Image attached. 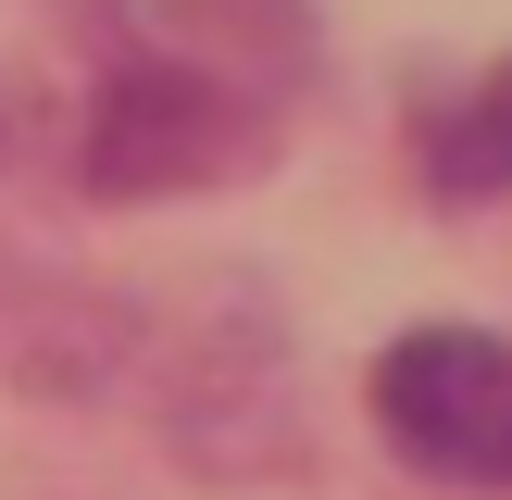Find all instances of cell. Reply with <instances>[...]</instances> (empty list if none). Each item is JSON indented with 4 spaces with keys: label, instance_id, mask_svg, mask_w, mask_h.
Segmentation results:
<instances>
[{
    "label": "cell",
    "instance_id": "1",
    "mask_svg": "<svg viewBox=\"0 0 512 500\" xmlns=\"http://www.w3.org/2000/svg\"><path fill=\"white\" fill-rule=\"evenodd\" d=\"M375 425L413 475L512 488V338L488 325H413L375 350Z\"/></svg>",
    "mask_w": 512,
    "mask_h": 500
},
{
    "label": "cell",
    "instance_id": "2",
    "mask_svg": "<svg viewBox=\"0 0 512 500\" xmlns=\"http://www.w3.org/2000/svg\"><path fill=\"white\" fill-rule=\"evenodd\" d=\"M238 150V100L188 63H125L100 88V125H88V175L113 200H150V188H188Z\"/></svg>",
    "mask_w": 512,
    "mask_h": 500
},
{
    "label": "cell",
    "instance_id": "3",
    "mask_svg": "<svg viewBox=\"0 0 512 500\" xmlns=\"http://www.w3.org/2000/svg\"><path fill=\"white\" fill-rule=\"evenodd\" d=\"M425 175H438L450 200H512V63L488 88H463V113L425 125Z\"/></svg>",
    "mask_w": 512,
    "mask_h": 500
}]
</instances>
